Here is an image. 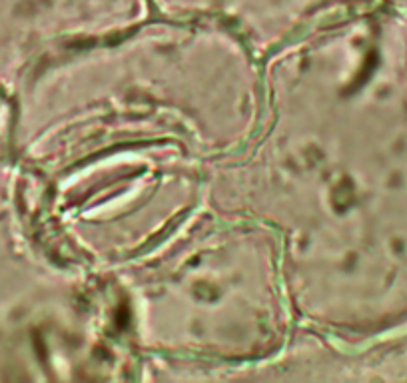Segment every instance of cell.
Returning a JSON list of instances; mask_svg holds the SVG:
<instances>
[{
  "mask_svg": "<svg viewBox=\"0 0 407 383\" xmlns=\"http://www.w3.org/2000/svg\"><path fill=\"white\" fill-rule=\"evenodd\" d=\"M384 371L386 375H395V377H407V337H404L397 346L391 347V351L384 357Z\"/></svg>",
  "mask_w": 407,
  "mask_h": 383,
  "instance_id": "cell-1",
  "label": "cell"
}]
</instances>
